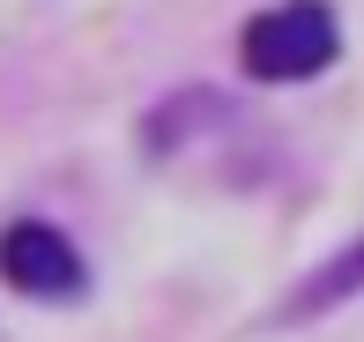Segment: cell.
<instances>
[{"mask_svg":"<svg viewBox=\"0 0 364 342\" xmlns=\"http://www.w3.org/2000/svg\"><path fill=\"white\" fill-rule=\"evenodd\" d=\"M0 275L30 298H75L82 290V253L53 223H8L0 231Z\"/></svg>","mask_w":364,"mask_h":342,"instance_id":"7a4b0ae2","label":"cell"},{"mask_svg":"<svg viewBox=\"0 0 364 342\" xmlns=\"http://www.w3.org/2000/svg\"><path fill=\"white\" fill-rule=\"evenodd\" d=\"M335 45H342V30L320 0H283V8L245 23V68L260 82H305L335 60Z\"/></svg>","mask_w":364,"mask_h":342,"instance_id":"6da1fadb","label":"cell"},{"mask_svg":"<svg viewBox=\"0 0 364 342\" xmlns=\"http://www.w3.org/2000/svg\"><path fill=\"white\" fill-rule=\"evenodd\" d=\"M350 290H364V238H357V246H350V253L335 260V268L320 275V283H305V298H297V313H320V305H342Z\"/></svg>","mask_w":364,"mask_h":342,"instance_id":"3957f363","label":"cell"}]
</instances>
